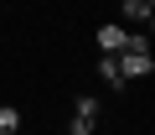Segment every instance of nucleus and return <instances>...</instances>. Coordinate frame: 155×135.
Masks as SVG:
<instances>
[{"instance_id":"f257e3e1","label":"nucleus","mask_w":155,"mask_h":135,"mask_svg":"<svg viewBox=\"0 0 155 135\" xmlns=\"http://www.w3.org/2000/svg\"><path fill=\"white\" fill-rule=\"evenodd\" d=\"M114 62H119V78H124V83H140V78H150L155 57H150V42H145V31H129V42H124V52H114Z\"/></svg>"},{"instance_id":"f03ea898","label":"nucleus","mask_w":155,"mask_h":135,"mask_svg":"<svg viewBox=\"0 0 155 135\" xmlns=\"http://www.w3.org/2000/svg\"><path fill=\"white\" fill-rule=\"evenodd\" d=\"M98 114H104V104H98L93 94H78V99H72V119H67V135H93V130H98Z\"/></svg>"},{"instance_id":"7ed1b4c3","label":"nucleus","mask_w":155,"mask_h":135,"mask_svg":"<svg viewBox=\"0 0 155 135\" xmlns=\"http://www.w3.org/2000/svg\"><path fill=\"white\" fill-rule=\"evenodd\" d=\"M124 26L129 31H140V26H150V16H155V0H124Z\"/></svg>"},{"instance_id":"20e7f679","label":"nucleus","mask_w":155,"mask_h":135,"mask_svg":"<svg viewBox=\"0 0 155 135\" xmlns=\"http://www.w3.org/2000/svg\"><path fill=\"white\" fill-rule=\"evenodd\" d=\"M98 78H104V88H114V94H124L129 83L119 78V62H114V52H98Z\"/></svg>"},{"instance_id":"39448f33","label":"nucleus","mask_w":155,"mask_h":135,"mask_svg":"<svg viewBox=\"0 0 155 135\" xmlns=\"http://www.w3.org/2000/svg\"><path fill=\"white\" fill-rule=\"evenodd\" d=\"M129 26H98V52H124Z\"/></svg>"},{"instance_id":"423d86ee","label":"nucleus","mask_w":155,"mask_h":135,"mask_svg":"<svg viewBox=\"0 0 155 135\" xmlns=\"http://www.w3.org/2000/svg\"><path fill=\"white\" fill-rule=\"evenodd\" d=\"M0 135H21V109L16 104H0Z\"/></svg>"}]
</instances>
